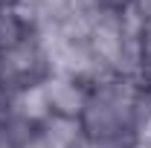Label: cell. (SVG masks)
<instances>
[{
	"mask_svg": "<svg viewBox=\"0 0 151 148\" xmlns=\"http://www.w3.org/2000/svg\"><path fill=\"white\" fill-rule=\"evenodd\" d=\"M142 84L125 75H105L90 84V96L81 113V128L90 142L134 145L137 99Z\"/></svg>",
	"mask_w": 151,
	"mask_h": 148,
	"instance_id": "6da1fadb",
	"label": "cell"
},
{
	"mask_svg": "<svg viewBox=\"0 0 151 148\" xmlns=\"http://www.w3.org/2000/svg\"><path fill=\"white\" fill-rule=\"evenodd\" d=\"M44 93H47V105L52 116H70V119H81L87 96H90V84L73 78V75L50 73L44 81Z\"/></svg>",
	"mask_w": 151,
	"mask_h": 148,
	"instance_id": "3957f363",
	"label": "cell"
},
{
	"mask_svg": "<svg viewBox=\"0 0 151 148\" xmlns=\"http://www.w3.org/2000/svg\"><path fill=\"white\" fill-rule=\"evenodd\" d=\"M6 6H15V0H0V9H6Z\"/></svg>",
	"mask_w": 151,
	"mask_h": 148,
	"instance_id": "4fadbf2b",
	"label": "cell"
},
{
	"mask_svg": "<svg viewBox=\"0 0 151 148\" xmlns=\"http://www.w3.org/2000/svg\"><path fill=\"white\" fill-rule=\"evenodd\" d=\"M41 137L47 148H76L78 142H84V128L81 119H70V116H50L41 125Z\"/></svg>",
	"mask_w": 151,
	"mask_h": 148,
	"instance_id": "52a82bcc",
	"label": "cell"
},
{
	"mask_svg": "<svg viewBox=\"0 0 151 148\" xmlns=\"http://www.w3.org/2000/svg\"><path fill=\"white\" fill-rule=\"evenodd\" d=\"M15 148H47V142H44V137H41V128L32 134V137H26L23 142H18Z\"/></svg>",
	"mask_w": 151,
	"mask_h": 148,
	"instance_id": "8fae6325",
	"label": "cell"
},
{
	"mask_svg": "<svg viewBox=\"0 0 151 148\" xmlns=\"http://www.w3.org/2000/svg\"><path fill=\"white\" fill-rule=\"evenodd\" d=\"M131 9L139 15L142 23H151V0H131Z\"/></svg>",
	"mask_w": 151,
	"mask_h": 148,
	"instance_id": "9c48e42d",
	"label": "cell"
},
{
	"mask_svg": "<svg viewBox=\"0 0 151 148\" xmlns=\"http://www.w3.org/2000/svg\"><path fill=\"white\" fill-rule=\"evenodd\" d=\"M0 105L9 108V111L32 122V125H44L52 113H50V105H47V93H44V84H29L23 90H15V93H6L0 96Z\"/></svg>",
	"mask_w": 151,
	"mask_h": 148,
	"instance_id": "277c9868",
	"label": "cell"
},
{
	"mask_svg": "<svg viewBox=\"0 0 151 148\" xmlns=\"http://www.w3.org/2000/svg\"><path fill=\"white\" fill-rule=\"evenodd\" d=\"M38 32L35 18L20 9V6H6L0 9V52L9 50V47H18L26 38H32Z\"/></svg>",
	"mask_w": 151,
	"mask_h": 148,
	"instance_id": "8992f818",
	"label": "cell"
},
{
	"mask_svg": "<svg viewBox=\"0 0 151 148\" xmlns=\"http://www.w3.org/2000/svg\"><path fill=\"white\" fill-rule=\"evenodd\" d=\"M137 81L151 87V23L142 26V44H139V73Z\"/></svg>",
	"mask_w": 151,
	"mask_h": 148,
	"instance_id": "ba28073f",
	"label": "cell"
},
{
	"mask_svg": "<svg viewBox=\"0 0 151 148\" xmlns=\"http://www.w3.org/2000/svg\"><path fill=\"white\" fill-rule=\"evenodd\" d=\"M131 148H151V142H134Z\"/></svg>",
	"mask_w": 151,
	"mask_h": 148,
	"instance_id": "7c38bea8",
	"label": "cell"
},
{
	"mask_svg": "<svg viewBox=\"0 0 151 148\" xmlns=\"http://www.w3.org/2000/svg\"><path fill=\"white\" fill-rule=\"evenodd\" d=\"M87 9H90V0H38L32 18L38 29H61L84 18Z\"/></svg>",
	"mask_w": 151,
	"mask_h": 148,
	"instance_id": "5b68a950",
	"label": "cell"
},
{
	"mask_svg": "<svg viewBox=\"0 0 151 148\" xmlns=\"http://www.w3.org/2000/svg\"><path fill=\"white\" fill-rule=\"evenodd\" d=\"M47 75H50V55L38 32L23 44L0 52V96L23 90L29 84H41Z\"/></svg>",
	"mask_w": 151,
	"mask_h": 148,
	"instance_id": "7a4b0ae2",
	"label": "cell"
},
{
	"mask_svg": "<svg viewBox=\"0 0 151 148\" xmlns=\"http://www.w3.org/2000/svg\"><path fill=\"white\" fill-rule=\"evenodd\" d=\"M90 6H99V9H113V12H125L131 6V0H90Z\"/></svg>",
	"mask_w": 151,
	"mask_h": 148,
	"instance_id": "30bf717a",
	"label": "cell"
}]
</instances>
